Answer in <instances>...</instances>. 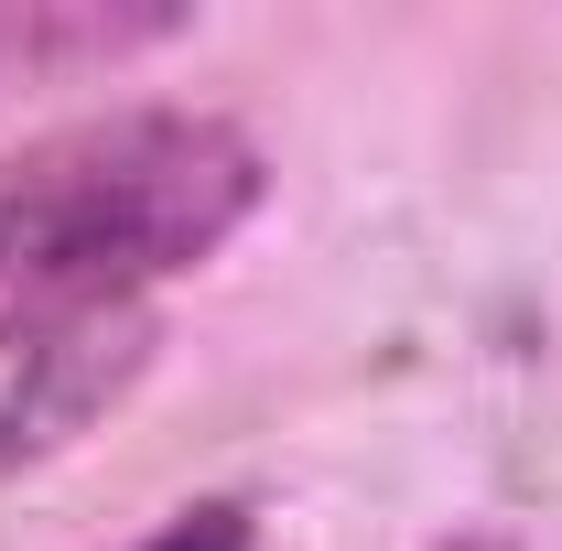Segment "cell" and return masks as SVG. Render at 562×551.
Returning a JSON list of instances; mask_svg holds the SVG:
<instances>
[{
    "instance_id": "6da1fadb",
    "label": "cell",
    "mask_w": 562,
    "mask_h": 551,
    "mask_svg": "<svg viewBox=\"0 0 562 551\" xmlns=\"http://www.w3.org/2000/svg\"><path fill=\"white\" fill-rule=\"evenodd\" d=\"M271 195L260 140L216 109H109L0 151V336L44 346L216 260Z\"/></svg>"
},
{
    "instance_id": "3957f363",
    "label": "cell",
    "mask_w": 562,
    "mask_h": 551,
    "mask_svg": "<svg viewBox=\"0 0 562 551\" xmlns=\"http://www.w3.org/2000/svg\"><path fill=\"white\" fill-rule=\"evenodd\" d=\"M131 551H260V519L238 508V497H195V508H173V519H151Z\"/></svg>"
},
{
    "instance_id": "7a4b0ae2",
    "label": "cell",
    "mask_w": 562,
    "mask_h": 551,
    "mask_svg": "<svg viewBox=\"0 0 562 551\" xmlns=\"http://www.w3.org/2000/svg\"><path fill=\"white\" fill-rule=\"evenodd\" d=\"M173 33H184L173 0H0V98L11 87L120 76L131 55L173 44Z\"/></svg>"
}]
</instances>
